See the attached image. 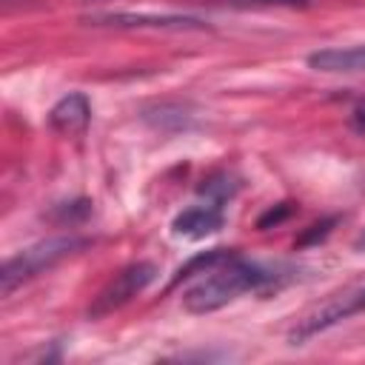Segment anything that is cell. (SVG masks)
<instances>
[{"instance_id": "1", "label": "cell", "mask_w": 365, "mask_h": 365, "mask_svg": "<svg viewBox=\"0 0 365 365\" xmlns=\"http://www.w3.org/2000/svg\"><path fill=\"white\" fill-rule=\"evenodd\" d=\"M277 277L279 274H274V268L234 257V259L217 265L214 271H208V277L200 279L194 288H188L182 294V308L188 314H211V311H220L228 302L240 299L248 291L271 285Z\"/></svg>"}, {"instance_id": "2", "label": "cell", "mask_w": 365, "mask_h": 365, "mask_svg": "<svg viewBox=\"0 0 365 365\" xmlns=\"http://www.w3.org/2000/svg\"><path fill=\"white\" fill-rule=\"evenodd\" d=\"M88 245H91L88 237H51V240H43V242H34V245L23 248L20 254H14L3 262V268H0V294L11 297L14 288H20L23 282L34 279L37 274L54 268L66 257L80 254Z\"/></svg>"}, {"instance_id": "3", "label": "cell", "mask_w": 365, "mask_h": 365, "mask_svg": "<svg viewBox=\"0 0 365 365\" xmlns=\"http://www.w3.org/2000/svg\"><path fill=\"white\" fill-rule=\"evenodd\" d=\"M362 311H365V285L354 288V291H345V294H336L334 299H328L319 308L308 311L302 319H297V325L291 328L288 339H291V345H302L305 339H311V336H317V334L334 328L336 322H342V319H348L354 314H362Z\"/></svg>"}, {"instance_id": "4", "label": "cell", "mask_w": 365, "mask_h": 365, "mask_svg": "<svg viewBox=\"0 0 365 365\" xmlns=\"http://www.w3.org/2000/svg\"><path fill=\"white\" fill-rule=\"evenodd\" d=\"M157 279V265L154 262H134L128 268H123L88 305V319H103L108 314H114L117 308H123L125 302H131L140 291H145L151 282Z\"/></svg>"}, {"instance_id": "5", "label": "cell", "mask_w": 365, "mask_h": 365, "mask_svg": "<svg viewBox=\"0 0 365 365\" xmlns=\"http://www.w3.org/2000/svg\"><path fill=\"white\" fill-rule=\"evenodd\" d=\"M86 23L91 26H114V29H208V23L197 20V17H185V14H131V11H111V14H91L86 17Z\"/></svg>"}, {"instance_id": "6", "label": "cell", "mask_w": 365, "mask_h": 365, "mask_svg": "<svg viewBox=\"0 0 365 365\" xmlns=\"http://www.w3.org/2000/svg\"><path fill=\"white\" fill-rule=\"evenodd\" d=\"M91 120V106H88V97L74 91V94H66L63 100H57L48 111V125L51 131L57 134H66V137H74L80 131H86Z\"/></svg>"}, {"instance_id": "7", "label": "cell", "mask_w": 365, "mask_h": 365, "mask_svg": "<svg viewBox=\"0 0 365 365\" xmlns=\"http://www.w3.org/2000/svg\"><path fill=\"white\" fill-rule=\"evenodd\" d=\"M222 211L217 205H194V208H185L174 217L171 222V231L177 237H185V240H205L211 234H217L222 228Z\"/></svg>"}, {"instance_id": "8", "label": "cell", "mask_w": 365, "mask_h": 365, "mask_svg": "<svg viewBox=\"0 0 365 365\" xmlns=\"http://www.w3.org/2000/svg\"><path fill=\"white\" fill-rule=\"evenodd\" d=\"M308 66L325 74H362L365 71V43L348 48H319L308 54Z\"/></svg>"}, {"instance_id": "9", "label": "cell", "mask_w": 365, "mask_h": 365, "mask_svg": "<svg viewBox=\"0 0 365 365\" xmlns=\"http://www.w3.org/2000/svg\"><path fill=\"white\" fill-rule=\"evenodd\" d=\"M237 254L231 251V248H211V251H202V254H197V257H191L188 262H182L180 268H177V274L171 277V285H180L182 279H188V277H194V274H208V271H214L217 265H222V262H228V259H234Z\"/></svg>"}, {"instance_id": "10", "label": "cell", "mask_w": 365, "mask_h": 365, "mask_svg": "<svg viewBox=\"0 0 365 365\" xmlns=\"http://www.w3.org/2000/svg\"><path fill=\"white\" fill-rule=\"evenodd\" d=\"M334 225H336V217H328V220L314 222L308 231H302V234L297 237V248H305V245H317V242H322V240L334 231Z\"/></svg>"}, {"instance_id": "11", "label": "cell", "mask_w": 365, "mask_h": 365, "mask_svg": "<svg viewBox=\"0 0 365 365\" xmlns=\"http://www.w3.org/2000/svg\"><path fill=\"white\" fill-rule=\"evenodd\" d=\"M88 214H91V202H88V200H77V202H63L54 217H57L60 222H80V220L88 217Z\"/></svg>"}, {"instance_id": "12", "label": "cell", "mask_w": 365, "mask_h": 365, "mask_svg": "<svg viewBox=\"0 0 365 365\" xmlns=\"http://www.w3.org/2000/svg\"><path fill=\"white\" fill-rule=\"evenodd\" d=\"M291 202H277V205H271L265 214H259V220H257V228L259 231H268V228H274V225H279L282 220H288L291 217Z\"/></svg>"}, {"instance_id": "13", "label": "cell", "mask_w": 365, "mask_h": 365, "mask_svg": "<svg viewBox=\"0 0 365 365\" xmlns=\"http://www.w3.org/2000/svg\"><path fill=\"white\" fill-rule=\"evenodd\" d=\"M228 182H231L228 177H214V180H208V182L200 188V194H208V197L225 200V197H231V194H234V188H237V185H228Z\"/></svg>"}, {"instance_id": "14", "label": "cell", "mask_w": 365, "mask_h": 365, "mask_svg": "<svg viewBox=\"0 0 365 365\" xmlns=\"http://www.w3.org/2000/svg\"><path fill=\"white\" fill-rule=\"evenodd\" d=\"M351 128L365 137V103H359V106L354 108V114H351Z\"/></svg>"}, {"instance_id": "15", "label": "cell", "mask_w": 365, "mask_h": 365, "mask_svg": "<svg viewBox=\"0 0 365 365\" xmlns=\"http://www.w3.org/2000/svg\"><path fill=\"white\" fill-rule=\"evenodd\" d=\"M262 3H285V6H302L305 0H262Z\"/></svg>"}, {"instance_id": "16", "label": "cell", "mask_w": 365, "mask_h": 365, "mask_svg": "<svg viewBox=\"0 0 365 365\" xmlns=\"http://www.w3.org/2000/svg\"><path fill=\"white\" fill-rule=\"evenodd\" d=\"M356 251H365V234L356 240Z\"/></svg>"}]
</instances>
